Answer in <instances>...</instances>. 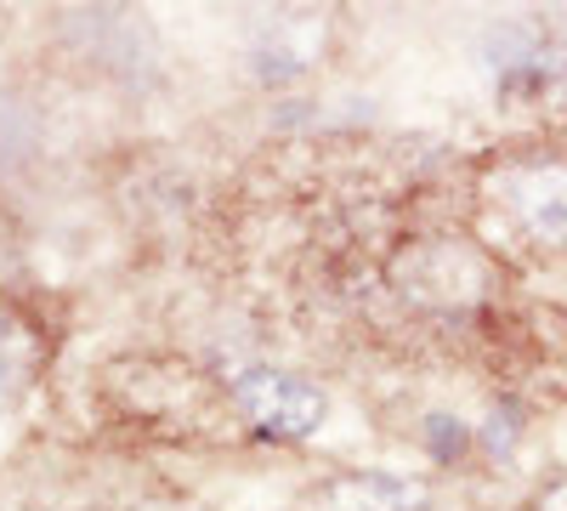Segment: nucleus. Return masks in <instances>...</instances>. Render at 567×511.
Wrapping results in <instances>:
<instances>
[{"label": "nucleus", "mask_w": 567, "mask_h": 511, "mask_svg": "<svg viewBox=\"0 0 567 511\" xmlns=\"http://www.w3.org/2000/svg\"><path fill=\"white\" fill-rule=\"evenodd\" d=\"M23 381H29V347L12 324H0V403H12Z\"/></svg>", "instance_id": "4"}, {"label": "nucleus", "mask_w": 567, "mask_h": 511, "mask_svg": "<svg viewBox=\"0 0 567 511\" xmlns=\"http://www.w3.org/2000/svg\"><path fill=\"white\" fill-rule=\"evenodd\" d=\"M505 205L534 239H567V165H523L499 176Z\"/></svg>", "instance_id": "2"}, {"label": "nucleus", "mask_w": 567, "mask_h": 511, "mask_svg": "<svg viewBox=\"0 0 567 511\" xmlns=\"http://www.w3.org/2000/svg\"><path fill=\"white\" fill-rule=\"evenodd\" d=\"M425 432H432V454H437V460H454V454L465 449V427L449 421V415H432V421H425Z\"/></svg>", "instance_id": "6"}, {"label": "nucleus", "mask_w": 567, "mask_h": 511, "mask_svg": "<svg viewBox=\"0 0 567 511\" xmlns=\"http://www.w3.org/2000/svg\"><path fill=\"white\" fill-rule=\"evenodd\" d=\"M239 403L272 438H307V432L323 427V392L296 381V376H278V369H250V376H239Z\"/></svg>", "instance_id": "1"}, {"label": "nucleus", "mask_w": 567, "mask_h": 511, "mask_svg": "<svg viewBox=\"0 0 567 511\" xmlns=\"http://www.w3.org/2000/svg\"><path fill=\"white\" fill-rule=\"evenodd\" d=\"M511 438H516V409L505 403V409H494V421H488L483 443H488V449H511Z\"/></svg>", "instance_id": "7"}, {"label": "nucleus", "mask_w": 567, "mask_h": 511, "mask_svg": "<svg viewBox=\"0 0 567 511\" xmlns=\"http://www.w3.org/2000/svg\"><path fill=\"white\" fill-rule=\"evenodd\" d=\"M29 143H34V120H29L12 98H0V165L18 160Z\"/></svg>", "instance_id": "5"}, {"label": "nucleus", "mask_w": 567, "mask_h": 511, "mask_svg": "<svg viewBox=\"0 0 567 511\" xmlns=\"http://www.w3.org/2000/svg\"><path fill=\"white\" fill-rule=\"evenodd\" d=\"M545 511H567V483H561V489H556V494L545 500Z\"/></svg>", "instance_id": "8"}, {"label": "nucleus", "mask_w": 567, "mask_h": 511, "mask_svg": "<svg viewBox=\"0 0 567 511\" xmlns=\"http://www.w3.org/2000/svg\"><path fill=\"white\" fill-rule=\"evenodd\" d=\"M329 505L336 511H420L425 489L409 478H392V472H358L329 489Z\"/></svg>", "instance_id": "3"}]
</instances>
